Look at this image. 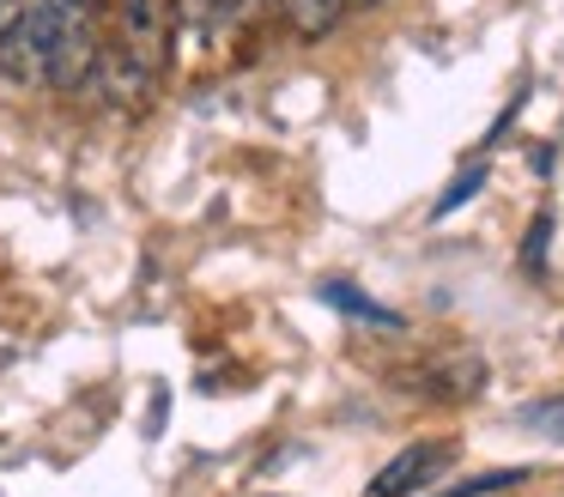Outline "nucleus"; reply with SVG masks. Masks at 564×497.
Instances as JSON below:
<instances>
[{
    "label": "nucleus",
    "instance_id": "obj_3",
    "mask_svg": "<svg viewBox=\"0 0 564 497\" xmlns=\"http://www.w3.org/2000/svg\"><path fill=\"white\" fill-rule=\"evenodd\" d=\"M346 7H352V0H285V19L297 24V36L316 43V36H328L334 24L346 19Z\"/></svg>",
    "mask_w": 564,
    "mask_h": 497
},
{
    "label": "nucleus",
    "instance_id": "obj_7",
    "mask_svg": "<svg viewBox=\"0 0 564 497\" xmlns=\"http://www.w3.org/2000/svg\"><path fill=\"white\" fill-rule=\"evenodd\" d=\"M25 7H31V0H25Z\"/></svg>",
    "mask_w": 564,
    "mask_h": 497
},
{
    "label": "nucleus",
    "instance_id": "obj_6",
    "mask_svg": "<svg viewBox=\"0 0 564 497\" xmlns=\"http://www.w3.org/2000/svg\"><path fill=\"white\" fill-rule=\"evenodd\" d=\"M479 182H486V170H467V176L455 182V194H449V201H443V213H449L455 201H467V194H479Z\"/></svg>",
    "mask_w": 564,
    "mask_h": 497
},
{
    "label": "nucleus",
    "instance_id": "obj_5",
    "mask_svg": "<svg viewBox=\"0 0 564 497\" xmlns=\"http://www.w3.org/2000/svg\"><path fill=\"white\" fill-rule=\"evenodd\" d=\"M522 424H528V431H540V436H558V443H564V395L522 407Z\"/></svg>",
    "mask_w": 564,
    "mask_h": 497
},
{
    "label": "nucleus",
    "instance_id": "obj_2",
    "mask_svg": "<svg viewBox=\"0 0 564 497\" xmlns=\"http://www.w3.org/2000/svg\"><path fill=\"white\" fill-rule=\"evenodd\" d=\"M322 303H334V310L358 315V322H377V327H401V315L389 310V303L365 298L358 285H346V279H322Z\"/></svg>",
    "mask_w": 564,
    "mask_h": 497
},
{
    "label": "nucleus",
    "instance_id": "obj_1",
    "mask_svg": "<svg viewBox=\"0 0 564 497\" xmlns=\"http://www.w3.org/2000/svg\"><path fill=\"white\" fill-rule=\"evenodd\" d=\"M443 461H449V443H413V449H401V455H394L389 467L370 479V497H406V491H419V485H425Z\"/></svg>",
    "mask_w": 564,
    "mask_h": 497
},
{
    "label": "nucleus",
    "instance_id": "obj_4",
    "mask_svg": "<svg viewBox=\"0 0 564 497\" xmlns=\"http://www.w3.org/2000/svg\"><path fill=\"white\" fill-rule=\"evenodd\" d=\"M522 479H528V467H498V473H479V479L449 485V491H437V497H491V491H510V485H522Z\"/></svg>",
    "mask_w": 564,
    "mask_h": 497
}]
</instances>
